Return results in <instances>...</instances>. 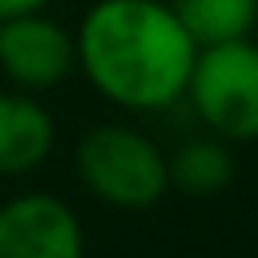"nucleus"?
Instances as JSON below:
<instances>
[{"label":"nucleus","mask_w":258,"mask_h":258,"mask_svg":"<svg viewBox=\"0 0 258 258\" xmlns=\"http://www.w3.org/2000/svg\"><path fill=\"white\" fill-rule=\"evenodd\" d=\"M56 145L52 113L24 89L0 93V177H24L48 161Z\"/></svg>","instance_id":"nucleus-6"},{"label":"nucleus","mask_w":258,"mask_h":258,"mask_svg":"<svg viewBox=\"0 0 258 258\" xmlns=\"http://www.w3.org/2000/svg\"><path fill=\"white\" fill-rule=\"evenodd\" d=\"M169 189L185 194V198H218L230 181H234V153L230 141L222 137H194L185 145H177L169 157Z\"/></svg>","instance_id":"nucleus-7"},{"label":"nucleus","mask_w":258,"mask_h":258,"mask_svg":"<svg viewBox=\"0 0 258 258\" xmlns=\"http://www.w3.org/2000/svg\"><path fill=\"white\" fill-rule=\"evenodd\" d=\"M77 73L117 109L161 113L181 101L198 44L161 0H97L73 28Z\"/></svg>","instance_id":"nucleus-1"},{"label":"nucleus","mask_w":258,"mask_h":258,"mask_svg":"<svg viewBox=\"0 0 258 258\" xmlns=\"http://www.w3.org/2000/svg\"><path fill=\"white\" fill-rule=\"evenodd\" d=\"M181 101L222 141H258V44L250 36L202 44Z\"/></svg>","instance_id":"nucleus-3"},{"label":"nucleus","mask_w":258,"mask_h":258,"mask_svg":"<svg viewBox=\"0 0 258 258\" xmlns=\"http://www.w3.org/2000/svg\"><path fill=\"white\" fill-rule=\"evenodd\" d=\"M194 44H218L250 36L258 24V0H173L169 4Z\"/></svg>","instance_id":"nucleus-8"},{"label":"nucleus","mask_w":258,"mask_h":258,"mask_svg":"<svg viewBox=\"0 0 258 258\" xmlns=\"http://www.w3.org/2000/svg\"><path fill=\"white\" fill-rule=\"evenodd\" d=\"M0 73L24 93H48L77 73L73 28L40 12L0 20Z\"/></svg>","instance_id":"nucleus-4"},{"label":"nucleus","mask_w":258,"mask_h":258,"mask_svg":"<svg viewBox=\"0 0 258 258\" xmlns=\"http://www.w3.org/2000/svg\"><path fill=\"white\" fill-rule=\"evenodd\" d=\"M52 0H0V20L4 16H20V12H40L48 8Z\"/></svg>","instance_id":"nucleus-9"},{"label":"nucleus","mask_w":258,"mask_h":258,"mask_svg":"<svg viewBox=\"0 0 258 258\" xmlns=\"http://www.w3.org/2000/svg\"><path fill=\"white\" fill-rule=\"evenodd\" d=\"M73 169L85 194L109 210H153L169 194V165L153 137L129 125H93L73 149Z\"/></svg>","instance_id":"nucleus-2"},{"label":"nucleus","mask_w":258,"mask_h":258,"mask_svg":"<svg viewBox=\"0 0 258 258\" xmlns=\"http://www.w3.org/2000/svg\"><path fill=\"white\" fill-rule=\"evenodd\" d=\"M85 226L56 194H16L0 202V258H81Z\"/></svg>","instance_id":"nucleus-5"}]
</instances>
